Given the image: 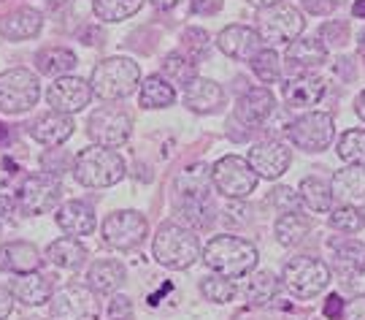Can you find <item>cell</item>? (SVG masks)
Listing matches in <instances>:
<instances>
[{
    "instance_id": "6da1fadb",
    "label": "cell",
    "mask_w": 365,
    "mask_h": 320,
    "mask_svg": "<svg viewBox=\"0 0 365 320\" xmlns=\"http://www.w3.org/2000/svg\"><path fill=\"white\" fill-rule=\"evenodd\" d=\"M200 258L206 266L227 280H244L257 266V247L241 236H214L203 247Z\"/></svg>"
},
{
    "instance_id": "7a4b0ae2",
    "label": "cell",
    "mask_w": 365,
    "mask_h": 320,
    "mask_svg": "<svg viewBox=\"0 0 365 320\" xmlns=\"http://www.w3.org/2000/svg\"><path fill=\"white\" fill-rule=\"evenodd\" d=\"M90 87L103 101H122L141 87V68L130 57H108L92 68Z\"/></svg>"
},
{
    "instance_id": "3957f363",
    "label": "cell",
    "mask_w": 365,
    "mask_h": 320,
    "mask_svg": "<svg viewBox=\"0 0 365 320\" xmlns=\"http://www.w3.org/2000/svg\"><path fill=\"white\" fill-rule=\"evenodd\" d=\"M200 241L195 239V234L190 228L179 226V223H165L160 226L155 236V258L160 266L182 271L190 269L200 258Z\"/></svg>"
},
{
    "instance_id": "277c9868",
    "label": "cell",
    "mask_w": 365,
    "mask_h": 320,
    "mask_svg": "<svg viewBox=\"0 0 365 320\" xmlns=\"http://www.w3.org/2000/svg\"><path fill=\"white\" fill-rule=\"evenodd\" d=\"M73 176L84 187H111L125 176V160L119 152L106 147L81 149L73 160Z\"/></svg>"
},
{
    "instance_id": "5b68a950",
    "label": "cell",
    "mask_w": 365,
    "mask_h": 320,
    "mask_svg": "<svg viewBox=\"0 0 365 320\" xmlns=\"http://www.w3.org/2000/svg\"><path fill=\"white\" fill-rule=\"evenodd\" d=\"M284 288L295 299H314L317 294H322L330 282V269L317 261L312 255H298L284 264Z\"/></svg>"
},
{
    "instance_id": "8992f818",
    "label": "cell",
    "mask_w": 365,
    "mask_h": 320,
    "mask_svg": "<svg viewBox=\"0 0 365 320\" xmlns=\"http://www.w3.org/2000/svg\"><path fill=\"white\" fill-rule=\"evenodd\" d=\"M41 84L27 68H11L0 74V111L6 114H25L38 104Z\"/></svg>"
},
{
    "instance_id": "52a82bcc",
    "label": "cell",
    "mask_w": 365,
    "mask_h": 320,
    "mask_svg": "<svg viewBox=\"0 0 365 320\" xmlns=\"http://www.w3.org/2000/svg\"><path fill=\"white\" fill-rule=\"evenodd\" d=\"M257 174L252 171L247 158H238V155H227L214 163L211 169V182L220 190L225 199L230 201H241L247 199L249 193H255L257 187Z\"/></svg>"
},
{
    "instance_id": "ba28073f",
    "label": "cell",
    "mask_w": 365,
    "mask_h": 320,
    "mask_svg": "<svg viewBox=\"0 0 365 320\" xmlns=\"http://www.w3.org/2000/svg\"><path fill=\"white\" fill-rule=\"evenodd\" d=\"M133 131V117L119 106H101L90 114L87 122V134L98 147L117 149L122 147Z\"/></svg>"
},
{
    "instance_id": "9c48e42d",
    "label": "cell",
    "mask_w": 365,
    "mask_h": 320,
    "mask_svg": "<svg viewBox=\"0 0 365 320\" xmlns=\"http://www.w3.org/2000/svg\"><path fill=\"white\" fill-rule=\"evenodd\" d=\"M303 27H306V19H303L300 9L279 3L271 9H262L257 33H260L262 44L276 46V44H292L303 33Z\"/></svg>"
},
{
    "instance_id": "30bf717a",
    "label": "cell",
    "mask_w": 365,
    "mask_h": 320,
    "mask_svg": "<svg viewBox=\"0 0 365 320\" xmlns=\"http://www.w3.org/2000/svg\"><path fill=\"white\" fill-rule=\"evenodd\" d=\"M52 320H98L101 318V304L98 294L84 285H66L57 291L49 301Z\"/></svg>"
},
{
    "instance_id": "8fae6325",
    "label": "cell",
    "mask_w": 365,
    "mask_h": 320,
    "mask_svg": "<svg viewBox=\"0 0 365 320\" xmlns=\"http://www.w3.org/2000/svg\"><path fill=\"white\" fill-rule=\"evenodd\" d=\"M63 196L60 179L54 174H30L16 190V204L25 214L52 212Z\"/></svg>"
},
{
    "instance_id": "7c38bea8",
    "label": "cell",
    "mask_w": 365,
    "mask_h": 320,
    "mask_svg": "<svg viewBox=\"0 0 365 320\" xmlns=\"http://www.w3.org/2000/svg\"><path fill=\"white\" fill-rule=\"evenodd\" d=\"M336 136V122L327 111H312V114H303L298 120L289 125V139L298 149L306 152H322L330 147Z\"/></svg>"
},
{
    "instance_id": "4fadbf2b",
    "label": "cell",
    "mask_w": 365,
    "mask_h": 320,
    "mask_svg": "<svg viewBox=\"0 0 365 320\" xmlns=\"http://www.w3.org/2000/svg\"><path fill=\"white\" fill-rule=\"evenodd\" d=\"M103 239L117 247V250H130L135 244H141L149 231V223L141 212L135 209H119V212H111L103 220Z\"/></svg>"
},
{
    "instance_id": "5bb4252c",
    "label": "cell",
    "mask_w": 365,
    "mask_h": 320,
    "mask_svg": "<svg viewBox=\"0 0 365 320\" xmlns=\"http://www.w3.org/2000/svg\"><path fill=\"white\" fill-rule=\"evenodd\" d=\"M46 101L52 111L60 114H76L92 101V87L90 81L78 79V76H60L46 93Z\"/></svg>"
},
{
    "instance_id": "9a60e30c",
    "label": "cell",
    "mask_w": 365,
    "mask_h": 320,
    "mask_svg": "<svg viewBox=\"0 0 365 320\" xmlns=\"http://www.w3.org/2000/svg\"><path fill=\"white\" fill-rule=\"evenodd\" d=\"M247 160L257 176H262V179H279L289 169L292 152L282 141H260V144H255V147L249 149Z\"/></svg>"
},
{
    "instance_id": "2e32d148",
    "label": "cell",
    "mask_w": 365,
    "mask_h": 320,
    "mask_svg": "<svg viewBox=\"0 0 365 320\" xmlns=\"http://www.w3.org/2000/svg\"><path fill=\"white\" fill-rule=\"evenodd\" d=\"M276 111V101L274 93L268 87H255L238 98L235 104V117L238 122H244L247 128H260L265 122L274 117Z\"/></svg>"
},
{
    "instance_id": "e0dca14e",
    "label": "cell",
    "mask_w": 365,
    "mask_h": 320,
    "mask_svg": "<svg viewBox=\"0 0 365 320\" xmlns=\"http://www.w3.org/2000/svg\"><path fill=\"white\" fill-rule=\"evenodd\" d=\"M217 44H220V49L227 57H233V60H249V63L262 49L260 33L255 27H247V25L225 27L220 36H217Z\"/></svg>"
},
{
    "instance_id": "ac0fdd59",
    "label": "cell",
    "mask_w": 365,
    "mask_h": 320,
    "mask_svg": "<svg viewBox=\"0 0 365 320\" xmlns=\"http://www.w3.org/2000/svg\"><path fill=\"white\" fill-rule=\"evenodd\" d=\"M222 104H225V90L217 81L195 76L184 87V106L195 114H214V111H220Z\"/></svg>"
},
{
    "instance_id": "d6986e66",
    "label": "cell",
    "mask_w": 365,
    "mask_h": 320,
    "mask_svg": "<svg viewBox=\"0 0 365 320\" xmlns=\"http://www.w3.org/2000/svg\"><path fill=\"white\" fill-rule=\"evenodd\" d=\"M284 60L289 74H312L327 60V46L319 39H295L287 46Z\"/></svg>"
},
{
    "instance_id": "ffe728a7",
    "label": "cell",
    "mask_w": 365,
    "mask_h": 320,
    "mask_svg": "<svg viewBox=\"0 0 365 320\" xmlns=\"http://www.w3.org/2000/svg\"><path fill=\"white\" fill-rule=\"evenodd\" d=\"M325 79L314 76V74H292L287 81H284V101H287L292 109H306V106H317L325 95Z\"/></svg>"
},
{
    "instance_id": "44dd1931",
    "label": "cell",
    "mask_w": 365,
    "mask_h": 320,
    "mask_svg": "<svg viewBox=\"0 0 365 320\" xmlns=\"http://www.w3.org/2000/svg\"><path fill=\"white\" fill-rule=\"evenodd\" d=\"M73 128H76V125H73V117H71V114L49 111V114H41L38 120L30 125V136H33L38 144L57 147V144H63L66 139H71Z\"/></svg>"
},
{
    "instance_id": "7402d4cb",
    "label": "cell",
    "mask_w": 365,
    "mask_h": 320,
    "mask_svg": "<svg viewBox=\"0 0 365 320\" xmlns=\"http://www.w3.org/2000/svg\"><path fill=\"white\" fill-rule=\"evenodd\" d=\"M43 258H41L38 247L30 241H9L0 247V269L14 271V274H30L38 271Z\"/></svg>"
},
{
    "instance_id": "603a6c76",
    "label": "cell",
    "mask_w": 365,
    "mask_h": 320,
    "mask_svg": "<svg viewBox=\"0 0 365 320\" xmlns=\"http://www.w3.org/2000/svg\"><path fill=\"white\" fill-rule=\"evenodd\" d=\"M330 190H333V199H339L341 204L346 206H354V209H363L365 206V171L363 166H349L333 176L330 182Z\"/></svg>"
},
{
    "instance_id": "cb8c5ba5",
    "label": "cell",
    "mask_w": 365,
    "mask_h": 320,
    "mask_svg": "<svg viewBox=\"0 0 365 320\" xmlns=\"http://www.w3.org/2000/svg\"><path fill=\"white\" fill-rule=\"evenodd\" d=\"M57 226L71 236H90L95 231V209L87 201H68L54 214Z\"/></svg>"
},
{
    "instance_id": "d4e9b609",
    "label": "cell",
    "mask_w": 365,
    "mask_h": 320,
    "mask_svg": "<svg viewBox=\"0 0 365 320\" xmlns=\"http://www.w3.org/2000/svg\"><path fill=\"white\" fill-rule=\"evenodd\" d=\"M41 25H43V16L36 9H16V11L6 14L0 19V36L9 41H25L38 36Z\"/></svg>"
},
{
    "instance_id": "484cf974",
    "label": "cell",
    "mask_w": 365,
    "mask_h": 320,
    "mask_svg": "<svg viewBox=\"0 0 365 320\" xmlns=\"http://www.w3.org/2000/svg\"><path fill=\"white\" fill-rule=\"evenodd\" d=\"M176 217L184 223V228H206L214 220L211 196H176Z\"/></svg>"
},
{
    "instance_id": "4316f807",
    "label": "cell",
    "mask_w": 365,
    "mask_h": 320,
    "mask_svg": "<svg viewBox=\"0 0 365 320\" xmlns=\"http://www.w3.org/2000/svg\"><path fill=\"white\" fill-rule=\"evenodd\" d=\"M14 299L25 301L30 307H38V304H46L52 301V282L46 280L38 271H30V274H16V280L11 285Z\"/></svg>"
},
{
    "instance_id": "83f0119b",
    "label": "cell",
    "mask_w": 365,
    "mask_h": 320,
    "mask_svg": "<svg viewBox=\"0 0 365 320\" xmlns=\"http://www.w3.org/2000/svg\"><path fill=\"white\" fill-rule=\"evenodd\" d=\"M36 66L43 76H52V79H60V76H68L73 68H76V54L66 49V46H46L36 54Z\"/></svg>"
},
{
    "instance_id": "f1b7e54d",
    "label": "cell",
    "mask_w": 365,
    "mask_h": 320,
    "mask_svg": "<svg viewBox=\"0 0 365 320\" xmlns=\"http://www.w3.org/2000/svg\"><path fill=\"white\" fill-rule=\"evenodd\" d=\"M90 288L95 294H114L125 282V266L119 261H95L90 266Z\"/></svg>"
},
{
    "instance_id": "f546056e",
    "label": "cell",
    "mask_w": 365,
    "mask_h": 320,
    "mask_svg": "<svg viewBox=\"0 0 365 320\" xmlns=\"http://www.w3.org/2000/svg\"><path fill=\"white\" fill-rule=\"evenodd\" d=\"M309 231H312V217H306V214L300 212L282 214L274 226L276 241L282 247H295V244H300V241L309 236Z\"/></svg>"
},
{
    "instance_id": "4dcf8cb0",
    "label": "cell",
    "mask_w": 365,
    "mask_h": 320,
    "mask_svg": "<svg viewBox=\"0 0 365 320\" xmlns=\"http://www.w3.org/2000/svg\"><path fill=\"white\" fill-rule=\"evenodd\" d=\"M138 101H141L144 109H168L176 101V90H173V84L163 74H155V76H146L141 81Z\"/></svg>"
},
{
    "instance_id": "1f68e13d",
    "label": "cell",
    "mask_w": 365,
    "mask_h": 320,
    "mask_svg": "<svg viewBox=\"0 0 365 320\" xmlns=\"http://www.w3.org/2000/svg\"><path fill=\"white\" fill-rule=\"evenodd\" d=\"M46 258L52 261L54 266L76 271V269L84 266V261H87V250H84V247H81L73 236H63V239H57V241H52V244H49Z\"/></svg>"
},
{
    "instance_id": "d6a6232c",
    "label": "cell",
    "mask_w": 365,
    "mask_h": 320,
    "mask_svg": "<svg viewBox=\"0 0 365 320\" xmlns=\"http://www.w3.org/2000/svg\"><path fill=\"white\" fill-rule=\"evenodd\" d=\"M300 201L317 214H330L333 209V190L327 185L325 179H319V176H306L303 182H300Z\"/></svg>"
},
{
    "instance_id": "836d02e7",
    "label": "cell",
    "mask_w": 365,
    "mask_h": 320,
    "mask_svg": "<svg viewBox=\"0 0 365 320\" xmlns=\"http://www.w3.org/2000/svg\"><path fill=\"white\" fill-rule=\"evenodd\" d=\"M211 169L195 163L176 176V196H211Z\"/></svg>"
},
{
    "instance_id": "e575fe53",
    "label": "cell",
    "mask_w": 365,
    "mask_h": 320,
    "mask_svg": "<svg viewBox=\"0 0 365 320\" xmlns=\"http://www.w3.org/2000/svg\"><path fill=\"white\" fill-rule=\"evenodd\" d=\"M276 291H279V280L274 277V271H268V269L249 274L247 285H244V296H247L249 304H255V307L268 304L276 296Z\"/></svg>"
},
{
    "instance_id": "d590c367",
    "label": "cell",
    "mask_w": 365,
    "mask_h": 320,
    "mask_svg": "<svg viewBox=\"0 0 365 320\" xmlns=\"http://www.w3.org/2000/svg\"><path fill=\"white\" fill-rule=\"evenodd\" d=\"M144 0H95L92 11L101 22H122L141 9Z\"/></svg>"
},
{
    "instance_id": "8d00e7d4",
    "label": "cell",
    "mask_w": 365,
    "mask_h": 320,
    "mask_svg": "<svg viewBox=\"0 0 365 320\" xmlns=\"http://www.w3.org/2000/svg\"><path fill=\"white\" fill-rule=\"evenodd\" d=\"M195 66L184 52H170L165 60H163V76L170 81V84H182L187 87L190 81L195 79Z\"/></svg>"
},
{
    "instance_id": "74e56055",
    "label": "cell",
    "mask_w": 365,
    "mask_h": 320,
    "mask_svg": "<svg viewBox=\"0 0 365 320\" xmlns=\"http://www.w3.org/2000/svg\"><path fill=\"white\" fill-rule=\"evenodd\" d=\"M339 158L349 166H365V131L354 128V131H346V134L339 139Z\"/></svg>"
},
{
    "instance_id": "f35d334b",
    "label": "cell",
    "mask_w": 365,
    "mask_h": 320,
    "mask_svg": "<svg viewBox=\"0 0 365 320\" xmlns=\"http://www.w3.org/2000/svg\"><path fill=\"white\" fill-rule=\"evenodd\" d=\"M252 71L262 84H276L282 79V63H279V54L271 46H262L260 52L252 57Z\"/></svg>"
},
{
    "instance_id": "ab89813d",
    "label": "cell",
    "mask_w": 365,
    "mask_h": 320,
    "mask_svg": "<svg viewBox=\"0 0 365 320\" xmlns=\"http://www.w3.org/2000/svg\"><path fill=\"white\" fill-rule=\"evenodd\" d=\"M200 294L206 296L209 301H214V304H227V301L235 299L238 288H235L233 280L220 277V274H211V277H203V280H200Z\"/></svg>"
},
{
    "instance_id": "60d3db41",
    "label": "cell",
    "mask_w": 365,
    "mask_h": 320,
    "mask_svg": "<svg viewBox=\"0 0 365 320\" xmlns=\"http://www.w3.org/2000/svg\"><path fill=\"white\" fill-rule=\"evenodd\" d=\"M209 46H211V39L206 30H200V27H187L182 33V52L192 60V63H200L206 54H209Z\"/></svg>"
},
{
    "instance_id": "b9f144b4",
    "label": "cell",
    "mask_w": 365,
    "mask_h": 320,
    "mask_svg": "<svg viewBox=\"0 0 365 320\" xmlns=\"http://www.w3.org/2000/svg\"><path fill=\"white\" fill-rule=\"evenodd\" d=\"M330 226L336 228V231H341V234H357L365 226V217L360 209L341 204L336 209H330Z\"/></svg>"
},
{
    "instance_id": "7bdbcfd3",
    "label": "cell",
    "mask_w": 365,
    "mask_h": 320,
    "mask_svg": "<svg viewBox=\"0 0 365 320\" xmlns=\"http://www.w3.org/2000/svg\"><path fill=\"white\" fill-rule=\"evenodd\" d=\"M365 261V247L363 244H357V241H349V244H341L336 247V264H339L341 274L344 277H349L354 269L360 266Z\"/></svg>"
},
{
    "instance_id": "ee69618b",
    "label": "cell",
    "mask_w": 365,
    "mask_h": 320,
    "mask_svg": "<svg viewBox=\"0 0 365 320\" xmlns=\"http://www.w3.org/2000/svg\"><path fill=\"white\" fill-rule=\"evenodd\" d=\"M300 204H303V201H300V193L292 190V187L279 185L276 190H271V206H274L276 212H282V214L298 212Z\"/></svg>"
},
{
    "instance_id": "f6af8a7d",
    "label": "cell",
    "mask_w": 365,
    "mask_h": 320,
    "mask_svg": "<svg viewBox=\"0 0 365 320\" xmlns=\"http://www.w3.org/2000/svg\"><path fill=\"white\" fill-rule=\"evenodd\" d=\"M346 39H349V27L344 22H327L322 27V41H330V44L341 46V44H346Z\"/></svg>"
},
{
    "instance_id": "bcb514c9",
    "label": "cell",
    "mask_w": 365,
    "mask_h": 320,
    "mask_svg": "<svg viewBox=\"0 0 365 320\" xmlns=\"http://www.w3.org/2000/svg\"><path fill=\"white\" fill-rule=\"evenodd\" d=\"M108 315H111V320H133V301L128 296H114Z\"/></svg>"
},
{
    "instance_id": "7dc6e473",
    "label": "cell",
    "mask_w": 365,
    "mask_h": 320,
    "mask_svg": "<svg viewBox=\"0 0 365 320\" xmlns=\"http://www.w3.org/2000/svg\"><path fill=\"white\" fill-rule=\"evenodd\" d=\"M346 285L354 296H365V261L346 277Z\"/></svg>"
},
{
    "instance_id": "c3c4849f",
    "label": "cell",
    "mask_w": 365,
    "mask_h": 320,
    "mask_svg": "<svg viewBox=\"0 0 365 320\" xmlns=\"http://www.w3.org/2000/svg\"><path fill=\"white\" fill-rule=\"evenodd\" d=\"M344 320H365V296H357L354 301L346 304V309H344Z\"/></svg>"
},
{
    "instance_id": "681fc988",
    "label": "cell",
    "mask_w": 365,
    "mask_h": 320,
    "mask_svg": "<svg viewBox=\"0 0 365 320\" xmlns=\"http://www.w3.org/2000/svg\"><path fill=\"white\" fill-rule=\"evenodd\" d=\"M303 9L322 16V14H330L336 9V0H303Z\"/></svg>"
},
{
    "instance_id": "f907efd6",
    "label": "cell",
    "mask_w": 365,
    "mask_h": 320,
    "mask_svg": "<svg viewBox=\"0 0 365 320\" xmlns=\"http://www.w3.org/2000/svg\"><path fill=\"white\" fill-rule=\"evenodd\" d=\"M344 309H346V304H344V299L341 296H327V301H325V315L327 318H341L344 315Z\"/></svg>"
},
{
    "instance_id": "816d5d0a",
    "label": "cell",
    "mask_w": 365,
    "mask_h": 320,
    "mask_svg": "<svg viewBox=\"0 0 365 320\" xmlns=\"http://www.w3.org/2000/svg\"><path fill=\"white\" fill-rule=\"evenodd\" d=\"M11 307H14V294L9 288H0V320H6L11 315Z\"/></svg>"
},
{
    "instance_id": "f5cc1de1",
    "label": "cell",
    "mask_w": 365,
    "mask_h": 320,
    "mask_svg": "<svg viewBox=\"0 0 365 320\" xmlns=\"http://www.w3.org/2000/svg\"><path fill=\"white\" fill-rule=\"evenodd\" d=\"M14 174H16V166H14V163H9V160H3V163H0V193H3V190H6V185L11 182Z\"/></svg>"
},
{
    "instance_id": "db71d44e",
    "label": "cell",
    "mask_w": 365,
    "mask_h": 320,
    "mask_svg": "<svg viewBox=\"0 0 365 320\" xmlns=\"http://www.w3.org/2000/svg\"><path fill=\"white\" fill-rule=\"evenodd\" d=\"M11 212H14V201L6 196V193H0V226L11 217Z\"/></svg>"
},
{
    "instance_id": "11a10c76",
    "label": "cell",
    "mask_w": 365,
    "mask_h": 320,
    "mask_svg": "<svg viewBox=\"0 0 365 320\" xmlns=\"http://www.w3.org/2000/svg\"><path fill=\"white\" fill-rule=\"evenodd\" d=\"M249 6H255V9H271V6H279V3H282V0H247Z\"/></svg>"
},
{
    "instance_id": "9f6ffc18",
    "label": "cell",
    "mask_w": 365,
    "mask_h": 320,
    "mask_svg": "<svg viewBox=\"0 0 365 320\" xmlns=\"http://www.w3.org/2000/svg\"><path fill=\"white\" fill-rule=\"evenodd\" d=\"M354 111H357V117L365 122V90L357 95V104H354Z\"/></svg>"
},
{
    "instance_id": "6f0895ef",
    "label": "cell",
    "mask_w": 365,
    "mask_h": 320,
    "mask_svg": "<svg viewBox=\"0 0 365 320\" xmlns=\"http://www.w3.org/2000/svg\"><path fill=\"white\" fill-rule=\"evenodd\" d=\"M152 6H157V9H163V11H168V9H173L179 0H149Z\"/></svg>"
},
{
    "instance_id": "680465c9",
    "label": "cell",
    "mask_w": 365,
    "mask_h": 320,
    "mask_svg": "<svg viewBox=\"0 0 365 320\" xmlns=\"http://www.w3.org/2000/svg\"><path fill=\"white\" fill-rule=\"evenodd\" d=\"M352 14L357 16V19H365V0H357V3H354Z\"/></svg>"
},
{
    "instance_id": "91938a15",
    "label": "cell",
    "mask_w": 365,
    "mask_h": 320,
    "mask_svg": "<svg viewBox=\"0 0 365 320\" xmlns=\"http://www.w3.org/2000/svg\"><path fill=\"white\" fill-rule=\"evenodd\" d=\"M6 139H9V131H6V125H3V122H0V144H3V141H6Z\"/></svg>"
}]
</instances>
